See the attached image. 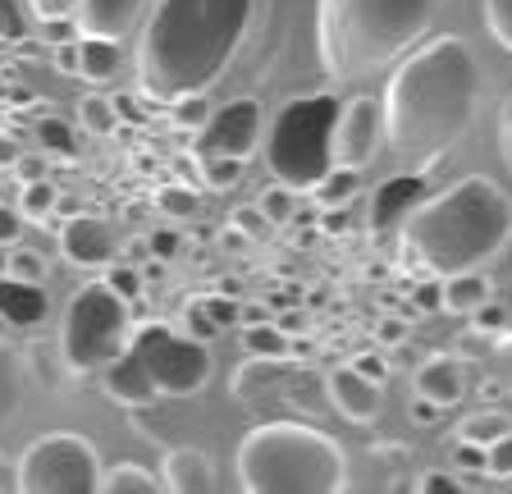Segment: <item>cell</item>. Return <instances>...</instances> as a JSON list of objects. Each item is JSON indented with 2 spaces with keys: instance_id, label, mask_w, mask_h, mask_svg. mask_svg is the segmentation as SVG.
<instances>
[{
  "instance_id": "e0dca14e",
  "label": "cell",
  "mask_w": 512,
  "mask_h": 494,
  "mask_svg": "<svg viewBox=\"0 0 512 494\" xmlns=\"http://www.w3.org/2000/svg\"><path fill=\"white\" fill-rule=\"evenodd\" d=\"M46 316H51V298L42 293V284L0 275V321L14 325V330H32V325H42Z\"/></svg>"
},
{
  "instance_id": "e575fe53",
  "label": "cell",
  "mask_w": 512,
  "mask_h": 494,
  "mask_svg": "<svg viewBox=\"0 0 512 494\" xmlns=\"http://www.w3.org/2000/svg\"><path fill=\"white\" fill-rule=\"evenodd\" d=\"M229 220H234V229L243 238H266L270 229H275V220H270L266 211H261V206H238L234 215H229Z\"/></svg>"
},
{
  "instance_id": "3957f363",
  "label": "cell",
  "mask_w": 512,
  "mask_h": 494,
  "mask_svg": "<svg viewBox=\"0 0 512 494\" xmlns=\"http://www.w3.org/2000/svg\"><path fill=\"white\" fill-rule=\"evenodd\" d=\"M398 234L403 261L416 275L444 280L458 270H480L512 243V197L494 179L471 174L439 197H426Z\"/></svg>"
},
{
  "instance_id": "d6a6232c",
  "label": "cell",
  "mask_w": 512,
  "mask_h": 494,
  "mask_svg": "<svg viewBox=\"0 0 512 494\" xmlns=\"http://www.w3.org/2000/svg\"><path fill=\"white\" fill-rule=\"evenodd\" d=\"M485 23H490L494 42L512 51V0H485Z\"/></svg>"
},
{
  "instance_id": "603a6c76",
  "label": "cell",
  "mask_w": 512,
  "mask_h": 494,
  "mask_svg": "<svg viewBox=\"0 0 512 494\" xmlns=\"http://www.w3.org/2000/svg\"><path fill=\"white\" fill-rule=\"evenodd\" d=\"M115 69H119V42L83 33V42H78V74H83L87 83H106Z\"/></svg>"
},
{
  "instance_id": "d6986e66",
  "label": "cell",
  "mask_w": 512,
  "mask_h": 494,
  "mask_svg": "<svg viewBox=\"0 0 512 494\" xmlns=\"http://www.w3.org/2000/svg\"><path fill=\"white\" fill-rule=\"evenodd\" d=\"M416 394L435 398L439 408H453V403H462V394H467L462 362H458V357H448V353L426 357V362L416 366Z\"/></svg>"
},
{
  "instance_id": "4316f807",
  "label": "cell",
  "mask_w": 512,
  "mask_h": 494,
  "mask_svg": "<svg viewBox=\"0 0 512 494\" xmlns=\"http://www.w3.org/2000/svg\"><path fill=\"white\" fill-rule=\"evenodd\" d=\"M243 344L252 357H288V330L270 321H252L243 334Z\"/></svg>"
},
{
  "instance_id": "f6af8a7d",
  "label": "cell",
  "mask_w": 512,
  "mask_h": 494,
  "mask_svg": "<svg viewBox=\"0 0 512 494\" xmlns=\"http://www.w3.org/2000/svg\"><path fill=\"white\" fill-rule=\"evenodd\" d=\"M23 234V211H14V206L0 202V247H14Z\"/></svg>"
},
{
  "instance_id": "f1b7e54d",
  "label": "cell",
  "mask_w": 512,
  "mask_h": 494,
  "mask_svg": "<svg viewBox=\"0 0 512 494\" xmlns=\"http://www.w3.org/2000/svg\"><path fill=\"white\" fill-rule=\"evenodd\" d=\"M78 119H83L87 133L106 138V133H115L119 110H115V101H110V97H83V101H78Z\"/></svg>"
},
{
  "instance_id": "ab89813d",
  "label": "cell",
  "mask_w": 512,
  "mask_h": 494,
  "mask_svg": "<svg viewBox=\"0 0 512 494\" xmlns=\"http://www.w3.org/2000/svg\"><path fill=\"white\" fill-rule=\"evenodd\" d=\"M32 14L42 23H64V19H74V5L78 0H28Z\"/></svg>"
},
{
  "instance_id": "4dcf8cb0",
  "label": "cell",
  "mask_w": 512,
  "mask_h": 494,
  "mask_svg": "<svg viewBox=\"0 0 512 494\" xmlns=\"http://www.w3.org/2000/svg\"><path fill=\"white\" fill-rule=\"evenodd\" d=\"M37 142H42L51 156H74V133H69V124L55 115H46L42 124H37Z\"/></svg>"
},
{
  "instance_id": "30bf717a",
  "label": "cell",
  "mask_w": 512,
  "mask_h": 494,
  "mask_svg": "<svg viewBox=\"0 0 512 494\" xmlns=\"http://www.w3.org/2000/svg\"><path fill=\"white\" fill-rule=\"evenodd\" d=\"M261 129H266V110L261 101L252 97H238V101H224L220 110H211L197 138H192V156H238L247 161L261 142Z\"/></svg>"
},
{
  "instance_id": "f907efd6",
  "label": "cell",
  "mask_w": 512,
  "mask_h": 494,
  "mask_svg": "<svg viewBox=\"0 0 512 494\" xmlns=\"http://www.w3.org/2000/svg\"><path fill=\"white\" fill-rule=\"evenodd\" d=\"M106 280L115 284V289L124 293L128 302L138 298V289H142V284H138V270H128V266H110V275H106Z\"/></svg>"
},
{
  "instance_id": "681fc988",
  "label": "cell",
  "mask_w": 512,
  "mask_h": 494,
  "mask_svg": "<svg viewBox=\"0 0 512 494\" xmlns=\"http://www.w3.org/2000/svg\"><path fill=\"white\" fill-rule=\"evenodd\" d=\"M499 151H503V165L512 170V97L499 106Z\"/></svg>"
},
{
  "instance_id": "836d02e7",
  "label": "cell",
  "mask_w": 512,
  "mask_h": 494,
  "mask_svg": "<svg viewBox=\"0 0 512 494\" xmlns=\"http://www.w3.org/2000/svg\"><path fill=\"white\" fill-rule=\"evenodd\" d=\"M5 275L42 284L46 280V257H42V252H10V257H5Z\"/></svg>"
},
{
  "instance_id": "5b68a950",
  "label": "cell",
  "mask_w": 512,
  "mask_h": 494,
  "mask_svg": "<svg viewBox=\"0 0 512 494\" xmlns=\"http://www.w3.org/2000/svg\"><path fill=\"white\" fill-rule=\"evenodd\" d=\"M238 481L247 494H339L348 458L334 435L307 421H266L238 444Z\"/></svg>"
},
{
  "instance_id": "4fadbf2b",
  "label": "cell",
  "mask_w": 512,
  "mask_h": 494,
  "mask_svg": "<svg viewBox=\"0 0 512 494\" xmlns=\"http://www.w3.org/2000/svg\"><path fill=\"white\" fill-rule=\"evenodd\" d=\"M426 202V174H394V179H384L380 188H375V202H371V234H398V229L407 225V215L416 211V206Z\"/></svg>"
},
{
  "instance_id": "cb8c5ba5",
  "label": "cell",
  "mask_w": 512,
  "mask_h": 494,
  "mask_svg": "<svg viewBox=\"0 0 512 494\" xmlns=\"http://www.w3.org/2000/svg\"><path fill=\"white\" fill-rule=\"evenodd\" d=\"M101 490L106 494H160L165 481L156 472H147V467H138V462H119V467H110V476H101Z\"/></svg>"
},
{
  "instance_id": "94428289",
  "label": "cell",
  "mask_w": 512,
  "mask_h": 494,
  "mask_svg": "<svg viewBox=\"0 0 512 494\" xmlns=\"http://www.w3.org/2000/svg\"><path fill=\"white\" fill-rule=\"evenodd\" d=\"M0 334H5V321H0Z\"/></svg>"
},
{
  "instance_id": "ffe728a7",
  "label": "cell",
  "mask_w": 512,
  "mask_h": 494,
  "mask_svg": "<svg viewBox=\"0 0 512 494\" xmlns=\"http://www.w3.org/2000/svg\"><path fill=\"white\" fill-rule=\"evenodd\" d=\"M23 394H28V357L10 339H0V430L19 417Z\"/></svg>"
},
{
  "instance_id": "9a60e30c",
  "label": "cell",
  "mask_w": 512,
  "mask_h": 494,
  "mask_svg": "<svg viewBox=\"0 0 512 494\" xmlns=\"http://www.w3.org/2000/svg\"><path fill=\"white\" fill-rule=\"evenodd\" d=\"M101 389H106V398H115L119 408H147V403H156L160 398L147 362H142L133 348H124V353L101 371Z\"/></svg>"
},
{
  "instance_id": "d590c367",
  "label": "cell",
  "mask_w": 512,
  "mask_h": 494,
  "mask_svg": "<svg viewBox=\"0 0 512 494\" xmlns=\"http://www.w3.org/2000/svg\"><path fill=\"white\" fill-rule=\"evenodd\" d=\"M156 206H160L165 215H174V220H183V215L197 211V193H188V188L170 183V188H160V193H156Z\"/></svg>"
},
{
  "instance_id": "6da1fadb",
  "label": "cell",
  "mask_w": 512,
  "mask_h": 494,
  "mask_svg": "<svg viewBox=\"0 0 512 494\" xmlns=\"http://www.w3.org/2000/svg\"><path fill=\"white\" fill-rule=\"evenodd\" d=\"M480 97V65L462 37L416 46L384 87V142L398 165L426 174L471 129Z\"/></svg>"
},
{
  "instance_id": "f35d334b",
  "label": "cell",
  "mask_w": 512,
  "mask_h": 494,
  "mask_svg": "<svg viewBox=\"0 0 512 494\" xmlns=\"http://www.w3.org/2000/svg\"><path fill=\"white\" fill-rule=\"evenodd\" d=\"M416 312H435V307H444V280L439 275H426V280L416 284Z\"/></svg>"
},
{
  "instance_id": "7dc6e473",
  "label": "cell",
  "mask_w": 512,
  "mask_h": 494,
  "mask_svg": "<svg viewBox=\"0 0 512 494\" xmlns=\"http://www.w3.org/2000/svg\"><path fill=\"white\" fill-rule=\"evenodd\" d=\"M352 366H357L366 380H375V385H384V376H389V362H384L380 353H357L352 357Z\"/></svg>"
},
{
  "instance_id": "ee69618b",
  "label": "cell",
  "mask_w": 512,
  "mask_h": 494,
  "mask_svg": "<svg viewBox=\"0 0 512 494\" xmlns=\"http://www.w3.org/2000/svg\"><path fill=\"white\" fill-rule=\"evenodd\" d=\"M471 321H476V330L471 334H499L503 330V307H494V298L480 302L476 312H471Z\"/></svg>"
},
{
  "instance_id": "2e32d148",
  "label": "cell",
  "mask_w": 512,
  "mask_h": 494,
  "mask_svg": "<svg viewBox=\"0 0 512 494\" xmlns=\"http://www.w3.org/2000/svg\"><path fill=\"white\" fill-rule=\"evenodd\" d=\"M325 394H330L334 408H339L348 421H357V426L375 421V412H380V385H375V380H366L352 362L325 376Z\"/></svg>"
},
{
  "instance_id": "db71d44e",
  "label": "cell",
  "mask_w": 512,
  "mask_h": 494,
  "mask_svg": "<svg viewBox=\"0 0 512 494\" xmlns=\"http://www.w3.org/2000/svg\"><path fill=\"white\" fill-rule=\"evenodd\" d=\"M174 247H179V238H174L170 229H160V234L151 238V252H156V257H174Z\"/></svg>"
},
{
  "instance_id": "7c38bea8",
  "label": "cell",
  "mask_w": 512,
  "mask_h": 494,
  "mask_svg": "<svg viewBox=\"0 0 512 494\" xmlns=\"http://www.w3.org/2000/svg\"><path fill=\"white\" fill-rule=\"evenodd\" d=\"M60 252L78 270H101L115 261V234L101 215H69L60 225Z\"/></svg>"
},
{
  "instance_id": "277c9868",
  "label": "cell",
  "mask_w": 512,
  "mask_h": 494,
  "mask_svg": "<svg viewBox=\"0 0 512 494\" xmlns=\"http://www.w3.org/2000/svg\"><path fill=\"white\" fill-rule=\"evenodd\" d=\"M439 14V0H320L316 51L334 83H357L403 60Z\"/></svg>"
},
{
  "instance_id": "7bdbcfd3",
  "label": "cell",
  "mask_w": 512,
  "mask_h": 494,
  "mask_svg": "<svg viewBox=\"0 0 512 494\" xmlns=\"http://www.w3.org/2000/svg\"><path fill=\"white\" fill-rule=\"evenodd\" d=\"M0 37H5V42H19V37H23L19 0H0Z\"/></svg>"
},
{
  "instance_id": "1f68e13d",
  "label": "cell",
  "mask_w": 512,
  "mask_h": 494,
  "mask_svg": "<svg viewBox=\"0 0 512 494\" xmlns=\"http://www.w3.org/2000/svg\"><path fill=\"white\" fill-rule=\"evenodd\" d=\"M183 330H188L192 339H202V344H211L215 334H220V325H215V316L206 312V298H192L188 307H183Z\"/></svg>"
},
{
  "instance_id": "60d3db41",
  "label": "cell",
  "mask_w": 512,
  "mask_h": 494,
  "mask_svg": "<svg viewBox=\"0 0 512 494\" xmlns=\"http://www.w3.org/2000/svg\"><path fill=\"white\" fill-rule=\"evenodd\" d=\"M261 211H266L275 225H284L288 211H293V188H284V183H279V188H270L266 202H261Z\"/></svg>"
},
{
  "instance_id": "11a10c76",
  "label": "cell",
  "mask_w": 512,
  "mask_h": 494,
  "mask_svg": "<svg viewBox=\"0 0 512 494\" xmlns=\"http://www.w3.org/2000/svg\"><path fill=\"white\" fill-rule=\"evenodd\" d=\"M55 65H60L64 74H78V46H60V51H55Z\"/></svg>"
},
{
  "instance_id": "ac0fdd59",
  "label": "cell",
  "mask_w": 512,
  "mask_h": 494,
  "mask_svg": "<svg viewBox=\"0 0 512 494\" xmlns=\"http://www.w3.org/2000/svg\"><path fill=\"white\" fill-rule=\"evenodd\" d=\"M160 481H165L170 494H211L215 467L202 449H170L165 453V467H160Z\"/></svg>"
},
{
  "instance_id": "680465c9",
  "label": "cell",
  "mask_w": 512,
  "mask_h": 494,
  "mask_svg": "<svg viewBox=\"0 0 512 494\" xmlns=\"http://www.w3.org/2000/svg\"><path fill=\"white\" fill-rule=\"evenodd\" d=\"M0 275H5V257H0Z\"/></svg>"
},
{
  "instance_id": "816d5d0a",
  "label": "cell",
  "mask_w": 512,
  "mask_h": 494,
  "mask_svg": "<svg viewBox=\"0 0 512 494\" xmlns=\"http://www.w3.org/2000/svg\"><path fill=\"white\" fill-rule=\"evenodd\" d=\"M444 417V408H439L435 398H426V394H416V403H412V421L416 426H435V421Z\"/></svg>"
},
{
  "instance_id": "f546056e",
  "label": "cell",
  "mask_w": 512,
  "mask_h": 494,
  "mask_svg": "<svg viewBox=\"0 0 512 494\" xmlns=\"http://www.w3.org/2000/svg\"><path fill=\"white\" fill-rule=\"evenodd\" d=\"M192 161H197V174H202L206 188H234L238 174H243L238 156H192Z\"/></svg>"
},
{
  "instance_id": "83f0119b",
  "label": "cell",
  "mask_w": 512,
  "mask_h": 494,
  "mask_svg": "<svg viewBox=\"0 0 512 494\" xmlns=\"http://www.w3.org/2000/svg\"><path fill=\"white\" fill-rule=\"evenodd\" d=\"M512 430V417L508 412H476V417H467L458 426V440H471V444H485L490 449L499 435H508Z\"/></svg>"
},
{
  "instance_id": "8fae6325",
  "label": "cell",
  "mask_w": 512,
  "mask_h": 494,
  "mask_svg": "<svg viewBox=\"0 0 512 494\" xmlns=\"http://www.w3.org/2000/svg\"><path fill=\"white\" fill-rule=\"evenodd\" d=\"M384 147V106L371 97H352L339 106L334 119V165H348V170H366L375 161V151Z\"/></svg>"
},
{
  "instance_id": "8d00e7d4",
  "label": "cell",
  "mask_w": 512,
  "mask_h": 494,
  "mask_svg": "<svg viewBox=\"0 0 512 494\" xmlns=\"http://www.w3.org/2000/svg\"><path fill=\"white\" fill-rule=\"evenodd\" d=\"M485 472L499 476V481H508L512 476V430L508 435H499V440L485 449Z\"/></svg>"
},
{
  "instance_id": "d4e9b609",
  "label": "cell",
  "mask_w": 512,
  "mask_h": 494,
  "mask_svg": "<svg viewBox=\"0 0 512 494\" xmlns=\"http://www.w3.org/2000/svg\"><path fill=\"white\" fill-rule=\"evenodd\" d=\"M19 211L23 220H37V225H46L55 211H60V193H55L46 179H28L19 193Z\"/></svg>"
},
{
  "instance_id": "484cf974",
  "label": "cell",
  "mask_w": 512,
  "mask_h": 494,
  "mask_svg": "<svg viewBox=\"0 0 512 494\" xmlns=\"http://www.w3.org/2000/svg\"><path fill=\"white\" fill-rule=\"evenodd\" d=\"M357 183H362V170H348V165H330V174L316 183V202H320V206H343V202H352Z\"/></svg>"
},
{
  "instance_id": "b9f144b4",
  "label": "cell",
  "mask_w": 512,
  "mask_h": 494,
  "mask_svg": "<svg viewBox=\"0 0 512 494\" xmlns=\"http://www.w3.org/2000/svg\"><path fill=\"white\" fill-rule=\"evenodd\" d=\"M467 485L462 481H453L448 472H426L421 481H416V494H462Z\"/></svg>"
},
{
  "instance_id": "9c48e42d",
  "label": "cell",
  "mask_w": 512,
  "mask_h": 494,
  "mask_svg": "<svg viewBox=\"0 0 512 494\" xmlns=\"http://www.w3.org/2000/svg\"><path fill=\"white\" fill-rule=\"evenodd\" d=\"M128 348L147 362L151 380H156L160 398H188L211 380V348L202 339H192L188 330H170L165 321L133 325Z\"/></svg>"
},
{
  "instance_id": "c3c4849f",
  "label": "cell",
  "mask_w": 512,
  "mask_h": 494,
  "mask_svg": "<svg viewBox=\"0 0 512 494\" xmlns=\"http://www.w3.org/2000/svg\"><path fill=\"white\" fill-rule=\"evenodd\" d=\"M206 312H211V316H215V325L224 330V325H234L238 316H243V307H238L234 298H206Z\"/></svg>"
},
{
  "instance_id": "74e56055",
  "label": "cell",
  "mask_w": 512,
  "mask_h": 494,
  "mask_svg": "<svg viewBox=\"0 0 512 494\" xmlns=\"http://www.w3.org/2000/svg\"><path fill=\"white\" fill-rule=\"evenodd\" d=\"M174 119H179L183 129H202L206 119H211V110H206L202 92H197V97H183V101H174Z\"/></svg>"
},
{
  "instance_id": "9f6ffc18",
  "label": "cell",
  "mask_w": 512,
  "mask_h": 494,
  "mask_svg": "<svg viewBox=\"0 0 512 494\" xmlns=\"http://www.w3.org/2000/svg\"><path fill=\"white\" fill-rule=\"evenodd\" d=\"M0 165H19V142L0 138Z\"/></svg>"
},
{
  "instance_id": "6f0895ef",
  "label": "cell",
  "mask_w": 512,
  "mask_h": 494,
  "mask_svg": "<svg viewBox=\"0 0 512 494\" xmlns=\"http://www.w3.org/2000/svg\"><path fill=\"white\" fill-rule=\"evenodd\" d=\"M19 174H23V179H42V165H32V161H19Z\"/></svg>"
},
{
  "instance_id": "7a4b0ae2",
  "label": "cell",
  "mask_w": 512,
  "mask_h": 494,
  "mask_svg": "<svg viewBox=\"0 0 512 494\" xmlns=\"http://www.w3.org/2000/svg\"><path fill=\"white\" fill-rule=\"evenodd\" d=\"M252 23V0H156L138 42V87L156 106L197 97L229 69Z\"/></svg>"
},
{
  "instance_id": "bcb514c9",
  "label": "cell",
  "mask_w": 512,
  "mask_h": 494,
  "mask_svg": "<svg viewBox=\"0 0 512 494\" xmlns=\"http://www.w3.org/2000/svg\"><path fill=\"white\" fill-rule=\"evenodd\" d=\"M453 458H458V467H467V472H485V444L458 440L453 444Z\"/></svg>"
},
{
  "instance_id": "91938a15",
  "label": "cell",
  "mask_w": 512,
  "mask_h": 494,
  "mask_svg": "<svg viewBox=\"0 0 512 494\" xmlns=\"http://www.w3.org/2000/svg\"><path fill=\"white\" fill-rule=\"evenodd\" d=\"M0 202H5V188H0Z\"/></svg>"
},
{
  "instance_id": "52a82bcc",
  "label": "cell",
  "mask_w": 512,
  "mask_h": 494,
  "mask_svg": "<svg viewBox=\"0 0 512 494\" xmlns=\"http://www.w3.org/2000/svg\"><path fill=\"white\" fill-rule=\"evenodd\" d=\"M128 334H133L128 298L110 280H87L64 307L60 357L74 376H101L128 348Z\"/></svg>"
},
{
  "instance_id": "8992f818",
  "label": "cell",
  "mask_w": 512,
  "mask_h": 494,
  "mask_svg": "<svg viewBox=\"0 0 512 494\" xmlns=\"http://www.w3.org/2000/svg\"><path fill=\"white\" fill-rule=\"evenodd\" d=\"M334 119H339V101H334L330 92L288 101L275 115L270 138H266V165L284 188H293V193H316V183L330 174Z\"/></svg>"
},
{
  "instance_id": "f5cc1de1",
  "label": "cell",
  "mask_w": 512,
  "mask_h": 494,
  "mask_svg": "<svg viewBox=\"0 0 512 494\" xmlns=\"http://www.w3.org/2000/svg\"><path fill=\"white\" fill-rule=\"evenodd\" d=\"M375 334H380V344H403V339H407V325L389 316V321H380V330H375Z\"/></svg>"
},
{
  "instance_id": "ba28073f",
  "label": "cell",
  "mask_w": 512,
  "mask_h": 494,
  "mask_svg": "<svg viewBox=\"0 0 512 494\" xmlns=\"http://www.w3.org/2000/svg\"><path fill=\"white\" fill-rule=\"evenodd\" d=\"M101 476L106 472H101L92 440H83L74 430H51V435L28 444L14 485L23 494H92L101 490Z\"/></svg>"
},
{
  "instance_id": "44dd1931",
  "label": "cell",
  "mask_w": 512,
  "mask_h": 494,
  "mask_svg": "<svg viewBox=\"0 0 512 494\" xmlns=\"http://www.w3.org/2000/svg\"><path fill=\"white\" fill-rule=\"evenodd\" d=\"M494 289L480 270H458V275H444V312L453 316H471L480 302H490Z\"/></svg>"
},
{
  "instance_id": "5bb4252c",
  "label": "cell",
  "mask_w": 512,
  "mask_h": 494,
  "mask_svg": "<svg viewBox=\"0 0 512 494\" xmlns=\"http://www.w3.org/2000/svg\"><path fill=\"white\" fill-rule=\"evenodd\" d=\"M142 10H147V0H78L74 23H78V33H87V37L124 42V37L138 28Z\"/></svg>"
},
{
  "instance_id": "7402d4cb",
  "label": "cell",
  "mask_w": 512,
  "mask_h": 494,
  "mask_svg": "<svg viewBox=\"0 0 512 494\" xmlns=\"http://www.w3.org/2000/svg\"><path fill=\"white\" fill-rule=\"evenodd\" d=\"M288 376V362L284 357H252V362L243 366L234 376V394L238 398H266V394H275V385Z\"/></svg>"
}]
</instances>
